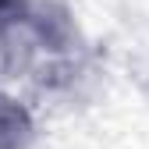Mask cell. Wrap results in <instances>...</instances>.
<instances>
[{"label": "cell", "instance_id": "6da1fadb", "mask_svg": "<svg viewBox=\"0 0 149 149\" xmlns=\"http://www.w3.org/2000/svg\"><path fill=\"white\" fill-rule=\"evenodd\" d=\"M29 135H32V117L25 114V107L0 96V149H22Z\"/></svg>", "mask_w": 149, "mask_h": 149}, {"label": "cell", "instance_id": "7a4b0ae2", "mask_svg": "<svg viewBox=\"0 0 149 149\" xmlns=\"http://www.w3.org/2000/svg\"><path fill=\"white\" fill-rule=\"evenodd\" d=\"M25 18H29L25 0H0V32L18 25V22H25Z\"/></svg>", "mask_w": 149, "mask_h": 149}]
</instances>
